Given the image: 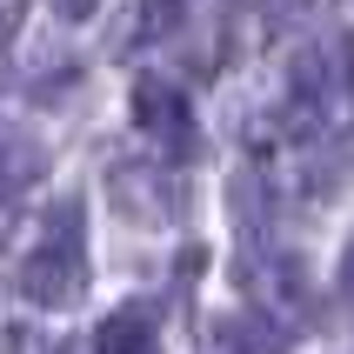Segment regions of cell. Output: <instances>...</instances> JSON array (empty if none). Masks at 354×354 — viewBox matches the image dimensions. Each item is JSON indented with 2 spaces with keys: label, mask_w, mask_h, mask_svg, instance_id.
Instances as JSON below:
<instances>
[{
  "label": "cell",
  "mask_w": 354,
  "mask_h": 354,
  "mask_svg": "<svg viewBox=\"0 0 354 354\" xmlns=\"http://www.w3.org/2000/svg\"><path fill=\"white\" fill-rule=\"evenodd\" d=\"M14 288H20V301H34V308H74L80 301V288H87V268H80V214L67 201L47 214L40 241L27 248V261H20Z\"/></svg>",
  "instance_id": "6da1fadb"
},
{
  "label": "cell",
  "mask_w": 354,
  "mask_h": 354,
  "mask_svg": "<svg viewBox=\"0 0 354 354\" xmlns=\"http://www.w3.org/2000/svg\"><path fill=\"white\" fill-rule=\"evenodd\" d=\"M107 201L127 221H140V227H167L180 214V201H187V187H180V174L167 160L140 154V160H120L114 174H107Z\"/></svg>",
  "instance_id": "7a4b0ae2"
},
{
  "label": "cell",
  "mask_w": 354,
  "mask_h": 354,
  "mask_svg": "<svg viewBox=\"0 0 354 354\" xmlns=\"http://www.w3.org/2000/svg\"><path fill=\"white\" fill-rule=\"evenodd\" d=\"M134 127L154 147H174V154H187L194 147V107H187V94H180L174 80H134Z\"/></svg>",
  "instance_id": "3957f363"
},
{
  "label": "cell",
  "mask_w": 354,
  "mask_h": 354,
  "mask_svg": "<svg viewBox=\"0 0 354 354\" xmlns=\"http://www.w3.org/2000/svg\"><path fill=\"white\" fill-rule=\"evenodd\" d=\"M94 354H154V315H147V308H114V315H100Z\"/></svg>",
  "instance_id": "277c9868"
},
{
  "label": "cell",
  "mask_w": 354,
  "mask_h": 354,
  "mask_svg": "<svg viewBox=\"0 0 354 354\" xmlns=\"http://www.w3.org/2000/svg\"><path fill=\"white\" fill-rule=\"evenodd\" d=\"M227 348H234V354H281L288 335H281L274 321H261V315H234V321H227Z\"/></svg>",
  "instance_id": "5b68a950"
},
{
  "label": "cell",
  "mask_w": 354,
  "mask_h": 354,
  "mask_svg": "<svg viewBox=\"0 0 354 354\" xmlns=\"http://www.w3.org/2000/svg\"><path fill=\"white\" fill-rule=\"evenodd\" d=\"M54 14L80 27V20H94V14H100V0H54Z\"/></svg>",
  "instance_id": "8992f818"
},
{
  "label": "cell",
  "mask_w": 354,
  "mask_h": 354,
  "mask_svg": "<svg viewBox=\"0 0 354 354\" xmlns=\"http://www.w3.org/2000/svg\"><path fill=\"white\" fill-rule=\"evenodd\" d=\"M335 288H341V301H354V248H348V261H341V281H335Z\"/></svg>",
  "instance_id": "52a82bcc"
}]
</instances>
